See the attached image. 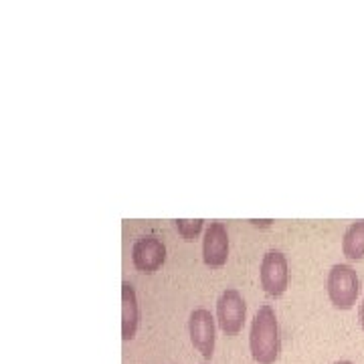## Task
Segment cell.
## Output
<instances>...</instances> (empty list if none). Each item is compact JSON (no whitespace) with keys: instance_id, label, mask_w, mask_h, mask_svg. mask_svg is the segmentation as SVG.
I'll return each instance as SVG.
<instances>
[{"instance_id":"8","label":"cell","mask_w":364,"mask_h":364,"mask_svg":"<svg viewBox=\"0 0 364 364\" xmlns=\"http://www.w3.org/2000/svg\"><path fill=\"white\" fill-rule=\"evenodd\" d=\"M138 322H140V310H138V299L134 286L124 282L122 284V338L134 340L138 332Z\"/></svg>"},{"instance_id":"13","label":"cell","mask_w":364,"mask_h":364,"mask_svg":"<svg viewBox=\"0 0 364 364\" xmlns=\"http://www.w3.org/2000/svg\"><path fill=\"white\" fill-rule=\"evenodd\" d=\"M334 364H352L350 360H338V363H334Z\"/></svg>"},{"instance_id":"4","label":"cell","mask_w":364,"mask_h":364,"mask_svg":"<svg viewBox=\"0 0 364 364\" xmlns=\"http://www.w3.org/2000/svg\"><path fill=\"white\" fill-rule=\"evenodd\" d=\"M259 279L263 291L269 298H279L284 296L289 282L287 273V259L282 251H267L261 259Z\"/></svg>"},{"instance_id":"1","label":"cell","mask_w":364,"mask_h":364,"mask_svg":"<svg viewBox=\"0 0 364 364\" xmlns=\"http://www.w3.org/2000/svg\"><path fill=\"white\" fill-rule=\"evenodd\" d=\"M249 350L257 364H275L282 352V338H279V324L277 316L269 304H263L249 332Z\"/></svg>"},{"instance_id":"12","label":"cell","mask_w":364,"mask_h":364,"mask_svg":"<svg viewBox=\"0 0 364 364\" xmlns=\"http://www.w3.org/2000/svg\"><path fill=\"white\" fill-rule=\"evenodd\" d=\"M253 225H261V227H269L273 221H251Z\"/></svg>"},{"instance_id":"9","label":"cell","mask_w":364,"mask_h":364,"mask_svg":"<svg viewBox=\"0 0 364 364\" xmlns=\"http://www.w3.org/2000/svg\"><path fill=\"white\" fill-rule=\"evenodd\" d=\"M342 253L352 261L364 257V219L352 223L342 237Z\"/></svg>"},{"instance_id":"3","label":"cell","mask_w":364,"mask_h":364,"mask_svg":"<svg viewBox=\"0 0 364 364\" xmlns=\"http://www.w3.org/2000/svg\"><path fill=\"white\" fill-rule=\"evenodd\" d=\"M245 316H247V306H245L243 296L233 287L225 289L217 299V322H219V328L227 336H237L243 330Z\"/></svg>"},{"instance_id":"2","label":"cell","mask_w":364,"mask_h":364,"mask_svg":"<svg viewBox=\"0 0 364 364\" xmlns=\"http://www.w3.org/2000/svg\"><path fill=\"white\" fill-rule=\"evenodd\" d=\"M328 298L338 310H352L360 294V279L354 267L346 263L334 265L328 273Z\"/></svg>"},{"instance_id":"11","label":"cell","mask_w":364,"mask_h":364,"mask_svg":"<svg viewBox=\"0 0 364 364\" xmlns=\"http://www.w3.org/2000/svg\"><path fill=\"white\" fill-rule=\"evenodd\" d=\"M358 322H360V328L364 330V299L363 304H360V308H358Z\"/></svg>"},{"instance_id":"10","label":"cell","mask_w":364,"mask_h":364,"mask_svg":"<svg viewBox=\"0 0 364 364\" xmlns=\"http://www.w3.org/2000/svg\"><path fill=\"white\" fill-rule=\"evenodd\" d=\"M203 225H205L203 219H195V221L178 219V221H176V229H178V233H181V237L184 241H195L196 235L200 233V229H203Z\"/></svg>"},{"instance_id":"6","label":"cell","mask_w":364,"mask_h":364,"mask_svg":"<svg viewBox=\"0 0 364 364\" xmlns=\"http://www.w3.org/2000/svg\"><path fill=\"white\" fill-rule=\"evenodd\" d=\"M132 261L138 272L154 273L166 261V247L154 235H144L132 247Z\"/></svg>"},{"instance_id":"7","label":"cell","mask_w":364,"mask_h":364,"mask_svg":"<svg viewBox=\"0 0 364 364\" xmlns=\"http://www.w3.org/2000/svg\"><path fill=\"white\" fill-rule=\"evenodd\" d=\"M229 257V233L227 227L219 221H213L207 227L205 241H203V261L205 265L217 269L227 263Z\"/></svg>"},{"instance_id":"5","label":"cell","mask_w":364,"mask_h":364,"mask_svg":"<svg viewBox=\"0 0 364 364\" xmlns=\"http://www.w3.org/2000/svg\"><path fill=\"white\" fill-rule=\"evenodd\" d=\"M188 334L196 350L203 354V358L210 360L215 354V318L205 308H196L188 318Z\"/></svg>"}]
</instances>
